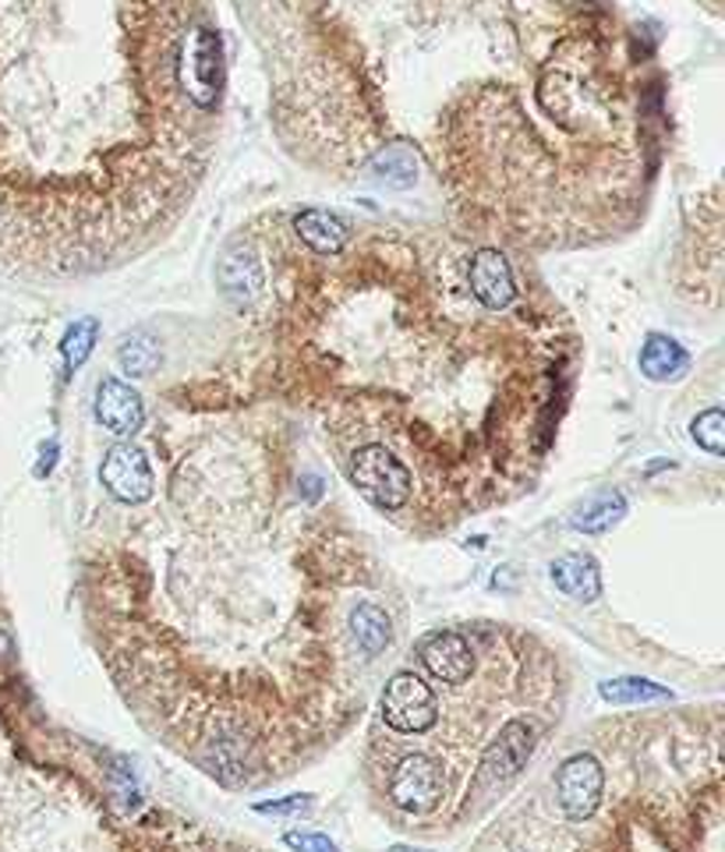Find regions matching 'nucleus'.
Returning <instances> with one entry per match:
<instances>
[{
	"label": "nucleus",
	"mask_w": 725,
	"mask_h": 852,
	"mask_svg": "<svg viewBox=\"0 0 725 852\" xmlns=\"http://www.w3.org/2000/svg\"><path fill=\"white\" fill-rule=\"evenodd\" d=\"M347 474H350V485L372 506L386 509V514H397V509L411 503L414 474L382 442H365V446L354 450L347 460Z\"/></svg>",
	"instance_id": "nucleus-1"
},
{
	"label": "nucleus",
	"mask_w": 725,
	"mask_h": 852,
	"mask_svg": "<svg viewBox=\"0 0 725 852\" xmlns=\"http://www.w3.org/2000/svg\"><path fill=\"white\" fill-rule=\"evenodd\" d=\"M382 719L393 732H429L440 722V704L425 679H418L414 672H397L382 690Z\"/></svg>",
	"instance_id": "nucleus-2"
},
{
	"label": "nucleus",
	"mask_w": 725,
	"mask_h": 852,
	"mask_svg": "<svg viewBox=\"0 0 725 852\" xmlns=\"http://www.w3.org/2000/svg\"><path fill=\"white\" fill-rule=\"evenodd\" d=\"M390 799L403 813H429L443 799V772L425 754L403 757L390 778Z\"/></svg>",
	"instance_id": "nucleus-3"
},
{
	"label": "nucleus",
	"mask_w": 725,
	"mask_h": 852,
	"mask_svg": "<svg viewBox=\"0 0 725 852\" xmlns=\"http://www.w3.org/2000/svg\"><path fill=\"white\" fill-rule=\"evenodd\" d=\"M99 482H104V488L117 503H128V506L145 503L153 496V467H149V456L139 446H131V442H121V446H113L104 456Z\"/></svg>",
	"instance_id": "nucleus-4"
},
{
	"label": "nucleus",
	"mask_w": 725,
	"mask_h": 852,
	"mask_svg": "<svg viewBox=\"0 0 725 852\" xmlns=\"http://www.w3.org/2000/svg\"><path fill=\"white\" fill-rule=\"evenodd\" d=\"M605 789V775L602 764L592 754H577L570 757L560 775H555V796H560V807L570 821H584L598 810V799Z\"/></svg>",
	"instance_id": "nucleus-5"
},
{
	"label": "nucleus",
	"mask_w": 725,
	"mask_h": 852,
	"mask_svg": "<svg viewBox=\"0 0 725 852\" xmlns=\"http://www.w3.org/2000/svg\"><path fill=\"white\" fill-rule=\"evenodd\" d=\"M467 287L485 312H502L517 301V277L502 251L481 248L467 262Z\"/></svg>",
	"instance_id": "nucleus-6"
},
{
	"label": "nucleus",
	"mask_w": 725,
	"mask_h": 852,
	"mask_svg": "<svg viewBox=\"0 0 725 852\" xmlns=\"http://www.w3.org/2000/svg\"><path fill=\"white\" fill-rule=\"evenodd\" d=\"M534 749V732L528 722H506L499 729V736L493 740V746L485 749L481 757V772H478V786H502V781H510L520 768L528 764Z\"/></svg>",
	"instance_id": "nucleus-7"
},
{
	"label": "nucleus",
	"mask_w": 725,
	"mask_h": 852,
	"mask_svg": "<svg viewBox=\"0 0 725 852\" xmlns=\"http://www.w3.org/2000/svg\"><path fill=\"white\" fill-rule=\"evenodd\" d=\"M93 414H96V421L104 424L110 435L128 439V435H134V432L142 429L145 403H142V397L134 393V389L125 379H113V375H107V379L96 386Z\"/></svg>",
	"instance_id": "nucleus-8"
},
{
	"label": "nucleus",
	"mask_w": 725,
	"mask_h": 852,
	"mask_svg": "<svg viewBox=\"0 0 725 852\" xmlns=\"http://www.w3.org/2000/svg\"><path fill=\"white\" fill-rule=\"evenodd\" d=\"M418 655L435 679H443V683H453V687L467 683L470 669H475V651H470V644L457 634V629H435V634H429L418 644Z\"/></svg>",
	"instance_id": "nucleus-9"
},
{
	"label": "nucleus",
	"mask_w": 725,
	"mask_h": 852,
	"mask_svg": "<svg viewBox=\"0 0 725 852\" xmlns=\"http://www.w3.org/2000/svg\"><path fill=\"white\" fill-rule=\"evenodd\" d=\"M216 283H220L224 298L234 301V304H248L251 298H259L262 283H266L259 255L251 248H245V245L224 251L220 266H216Z\"/></svg>",
	"instance_id": "nucleus-10"
},
{
	"label": "nucleus",
	"mask_w": 725,
	"mask_h": 852,
	"mask_svg": "<svg viewBox=\"0 0 725 852\" xmlns=\"http://www.w3.org/2000/svg\"><path fill=\"white\" fill-rule=\"evenodd\" d=\"M552 584L560 587L563 594L577 602H595L602 594V573H598V562L587 556V552H570L560 556L549 567Z\"/></svg>",
	"instance_id": "nucleus-11"
},
{
	"label": "nucleus",
	"mask_w": 725,
	"mask_h": 852,
	"mask_svg": "<svg viewBox=\"0 0 725 852\" xmlns=\"http://www.w3.org/2000/svg\"><path fill=\"white\" fill-rule=\"evenodd\" d=\"M294 234L318 255H340L350 241V227L336 213L305 209L294 216Z\"/></svg>",
	"instance_id": "nucleus-12"
},
{
	"label": "nucleus",
	"mask_w": 725,
	"mask_h": 852,
	"mask_svg": "<svg viewBox=\"0 0 725 852\" xmlns=\"http://www.w3.org/2000/svg\"><path fill=\"white\" fill-rule=\"evenodd\" d=\"M637 365H640V375H645V379L669 382V379H680V375L690 368V354L672 336L651 333L645 339V347H640Z\"/></svg>",
	"instance_id": "nucleus-13"
},
{
	"label": "nucleus",
	"mask_w": 725,
	"mask_h": 852,
	"mask_svg": "<svg viewBox=\"0 0 725 852\" xmlns=\"http://www.w3.org/2000/svg\"><path fill=\"white\" fill-rule=\"evenodd\" d=\"M623 517H627V499H623V492L602 488L577 509V514H573V527L584 535H605V531H613Z\"/></svg>",
	"instance_id": "nucleus-14"
},
{
	"label": "nucleus",
	"mask_w": 725,
	"mask_h": 852,
	"mask_svg": "<svg viewBox=\"0 0 725 852\" xmlns=\"http://www.w3.org/2000/svg\"><path fill=\"white\" fill-rule=\"evenodd\" d=\"M368 170L372 177L393 192H408V187L418 184V157L408 145H386L379 149L372 160H368Z\"/></svg>",
	"instance_id": "nucleus-15"
},
{
	"label": "nucleus",
	"mask_w": 725,
	"mask_h": 852,
	"mask_svg": "<svg viewBox=\"0 0 725 852\" xmlns=\"http://www.w3.org/2000/svg\"><path fill=\"white\" fill-rule=\"evenodd\" d=\"M350 634H354V640H358V647L365 655H379L382 647L393 640V626H390V616H386L379 605L365 602V605H358L350 612Z\"/></svg>",
	"instance_id": "nucleus-16"
},
{
	"label": "nucleus",
	"mask_w": 725,
	"mask_h": 852,
	"mask_svg": "<svg viewBox=\"0 0 725 852\" xmlns=\"http://www.w3.org/2000/svg\"><path fill=\"white\" fill-rule=\"evenodd\" d=\"M117 365L131 379H145L160 368V344L149 333H128L117 347Z\"/></svg>",
	"instance_id": "nucleus-17"
},
{
	"label": "nucleus",
	"mask_w": 725,
	"mask_h": 852,
	"mask_svg": "<svg viewBox=\"0 0 725 852\" xmlns=\"http://www.w3.org/2000/svg\"><path fill=\"white\" fill-rule=\"evenodd\" d=\"M602 701L609 704H648V701H666V697H672L666 687L651 683V679H637V676H627V679H609V683L598 687Z\"/></svg>",
	"instance_id": "nucleus-18"
},
{
	"label": "nucleus",
	"mask_w": 725,
	"mask_h": 852,
	"mask_svg": "<svg viewBox=\"0 0 725 852\" xmlns=\"http://www.w3.org/2000/svg\"><path fill=\"white\" fill-rule=\"evenodd\" d=\"M96 336H99V322H96V319H78L75 326L64 333L61 350H64L67 371H78L82 365H86V357H89L93 347H96Z\"/></svg>",
	"instance_id": "nucleus-19"
},
{
	"label": "nucleus",
	"mask_w": 725,
	"mask_h": 852,
	"mask_svg": "<svg viewBox=\"0 0 725 852\" xmlns=\"http://www.w3.org/2000/svg\"><path fill=\"white\" fill-rule=\"evenodd\" d=\"M690 435L697 439V446H701V450H707L712 456H722V453H725V418H722L718 407H712V411H704V414L694 421V429H690Z\"/></svg>",
	"instance_id": "nucleus-20"
},
{
	"label": "nucleus",
	"mask_w": 725,
	"mask_h": 852,
	"mask_svg": "<svg viewBox=\"0 0 725 852\" xmlns=\"http://www.w3.org/2000/svg\"><path fill=\"white\" fill-rule=\"evenodd\" d=\"M283 842L291 845L294 852H336V845L318 831H286Z\"/></svg>",
	"instance_id": "nucleus-21"
},
{
	"label": "nucleus",
	"mask_w": 725,
	"mask_h": 852,
	"mask_svg": "<svg viewBox=\"0 0 725 852\" xmlns=\"http://www.w3.org/2000/svg\"><path fill=\"white\" fill-rule=\"evenodd\" d=\"M312 807V796H286V799H266V804H256L259 813H301Z\"/></svg>",
	"instance_id": "nucleus-22"
},
{
	"label": "nucleus",
	"mask_w": 725,
	"mask_h": 852,
	"mask_svg": "<svg viewBox=\"0 0 725 852\" xmlns=\"http://www.w3.org/2000/svg\"><path fill=\"white\" fill-rule=\"evenodd\" d=\"M43 456H46V460H40V467H36V474H40V478H43V474H46L50 467H54V456H57V442H50V446L43 450Z\"/></svg>",
	"instance_id": "nucleus-23"
},
{
	"label": "nucleus",
	"mask_w": 725,
	"mask_h": 852,
	"mask_svg": "<svg viewBox=\"0 0 725 852\" xmlns=\"http://www.w3.org/2000/svg\"><path fill=\"white\" fill-rule=\"evenodd\" d=\"M318 496H323V482H318V478H305V499H318Z\"/></svg>",
	"instance_id": "nucleus-24"
},
{
	"label": "nucleus",
	"mask_w": 725,
	"mask_h": 852,
	"mask_svg": "<svg viewBox=\"0 0 725 852\" xmlns=\"http://www.w3.org/2000/svg\"><path fill=\"white\" fill-rule=\"evenodd\" d=\"M390 852H425V849H408V845H393Z\"/></svg>",
	"instance_id": "nucleus-25"
}]
</instances>
